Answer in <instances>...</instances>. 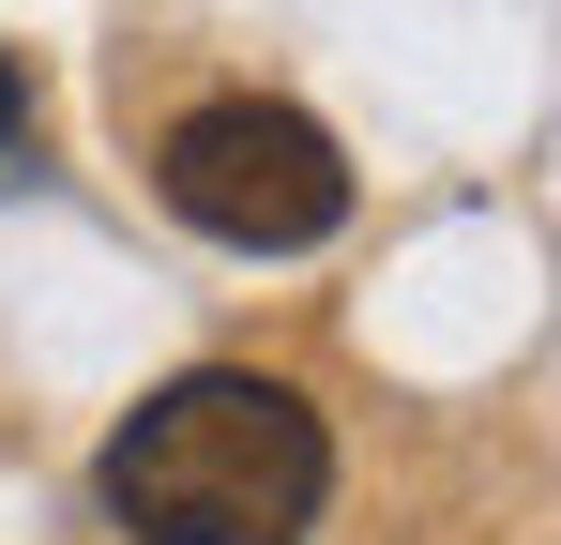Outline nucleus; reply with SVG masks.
Wrapping results in <instances>:
<instances>
[{"label": "nucleus", "instance_id": "f03ea898", "mask_svg": "<svg viewBox=\"0 0 561 545\" xmlns=\"http://www.w3.org/2000/svg\"><path fill=\"white\" fill-rule=\"evenodd\" d=\"M152 197L183 212L197 243H243V258H304L350 228V152L288 106V91H213L152 137Z\"/></svg>", "mask_w": 561, "mask_h": 545}, {"label": "nucleus", "instance_id": "f257e3e1", "mask_svg": "<svg viewBox=\"0 0 561 545\" xmlns=\"http://www.w3.org/2000/svg\"><path fill=\"white\" fill-rule=\"evenodd\" d=\"M92 500L137 545H304L334 515V425L259 363H183L106 425Z\"/></svg>", "mask_w": 561, "mask_h": 545}, {"label": "nucleus", "instance_id": "7ed1b4c3", "mask_svg": "<svg viewBox=\"0 0 561 545\" xmlns=\"http://www.w3.org/2000/svg\"><path fill=\"white\" fill-rule=\"evenodd\" d=\"M0 152H31V61L0 46Z\"/></svg>", "mask_w": 561, "mask_h": 545}]
</instances>
